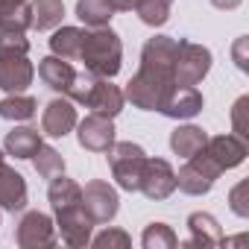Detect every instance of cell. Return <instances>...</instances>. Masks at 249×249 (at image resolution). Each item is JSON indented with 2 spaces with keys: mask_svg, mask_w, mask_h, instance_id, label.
Segmentation results:
<instances>
[{
  "mask_svg": "<svg viewBox=\"0 0 249 249\" xmlns=\"http://www.w3.org/2000/svg\"><path fill=\"white\" fill-rule=\"evenodd\" d=\"M173 85H176V79H173L170 62H153V59L141 56V68L129 79L123 97L141 111H159L161 103L167 100V94L173 91Z\"/></svg>",
  "mask_w": 249,
  "mask_h": 249,
  "instance_id": "6da1fadb",
  "label": "cell"
},
{
  "mask_svg": "<svg viewBox=\"0 0 249 249\" xmlns=\"http://www.w3.org/2000/svg\"><path fill=\"white\" fill-rule=\"evenodd\" d=\"M79 62L85 65L88 73L103 76V79H114L120 73L123 65V44L120 36L108 27H94L85 30L82 38V50H79Z\"/></svg>",
  "mask_w": 249,
  "mask_h": 249,
  "instance_id": "7a4b0ae2",
  "label": "cell"
},
{
  "mask_svg": "<svg viewBox=\"0 0 249 249\" xmlns=\"http://www.w3.org/2000/svg\"><path fill=\"white\" fill-rule=\"evenodd\" d=\"M65 97L79 103V106H85V108H91V114H103V117H111V120L123 111V103H126L123 91L111 79L94 76L88 71L73 76V85L68 88Z\"/></svg>",
  "mask_w": 249,
  "mask_h": 249,
  "instance_id": "3957f363",
  "label": "cell"
},
{
  "mask_svg": "<svg viewBox=\"0 0 249 249\" xmlns=\"http://www.w3.org/2000/svg\"><path fill=\"white\" fill-rule=\"evenodd\" d=\"M106 153H108V167H111V176H114L117 188L135 194L138 185H141L144 161H147L144 147L141 144H132V141H114Z\"/></svg>",
  "mask_w": 249,
  "mask_h": 249,
  "instance_id": "277c9868",
  "label": "cell"
},
{
  "mask_svg": "<svg viewBox=\"0 0 249 249\" xmlns=\"http://www.w3.org/2000/svg\"><path fill=\"white\" fill-rule=\"evenodd\" d=\"M220 167L205 156V150H199L196 156H191V159H185V164L179 167V173H176V188L182 191V194H188V196H202V194H208L211 188H214V182L220 179Z\"/></svg>",
  "mask_w": 249,
  "mask_h": 249,
  "instance_id": "5b68a950",
  "label": "cell"
},
{
  "mask_svg": "<svg viewBox=\"0 0 249 249\" xmlns=\"http://www.w3.org/2000/svg\"><path fill=\"white\" fill-rule=\"evenodd\" d=\"M208 71H211V50L188 38H179V53L173 62L176 85H199L208 76Z\"/></svg>",
  "mask_w": 249,
  "mask_h": 249,
  "instance_id": "8992f818",
  "label": "cell"
},
{
  "mask_svg": "<svg viewBox=\"0 0 249 249\" xmlns=\"http://www.w3.org/2000/svg\"><path fill=\"white\" fill-rule=\"evenodd\" d=\"M53 214H56V229H59L62 240H65L68 246L79 249V246H88V243H91V229H94V223H91V217H88L82 199H79V202H71V205H62V208H53Z\"/></svg>",
  "mask_w": 249,
  "mask_h": 249,
  "instance_id": "52a82bcc",
  "label": "cell"
},
{
  "mask_svg": "<svg viewBox=\"0 0 249 249\" xmlns=\"http://www.w3.org/2000/svg\"><path fill=\"white\" fill-rule=\"evenodd\" d=\"M82 205H85V211H88L94 226H106V223H111L117 217L120 196H117V191L108 182L94 179V182H88L82 188Z\"/></svg>",
  "mask_w": 249,
  "mask_h": 249,
  "instance_id": "ba28073f",
  "label": "cell"
},
{
  "mask_svg": "<svg viewBox=\"0 0 249 249\" xmlns=\"http://www.w3.org/2000/svg\"><path fill=\"white\" fill-rule=\"evenodd\" d=\"M138 191L147 196V199H167L173 191H176V170L167 159H150L144 161V170H141V185Z\"/></svg>",
  "mask_w": 249,
  "mask_h": 249,
  "instance_id": "9c48e42d",
  "label": "cell"
},
{
  "mask_svg": "<svg viewBox=\"0 0 249 249\" xmlns=\"http://www.w3.org/2000/svg\"><path fill=\"white\" fill-rule=\"evenodd\" d=\"M15 240L21 249H44L56 243V223L44 211H27L15 229Z\"/></svg>",
  "mask_w": 249,
  "mask_h": 249,
  "instance_id": "30bf717a",
  "label": "cell"
},
{
  "mask_svg": "<svg viewBox=\"0 0 249 249\" xmlns=\"http://www.w3.org/2000/svg\"><path fill=\"white\" fill-rule=\"evenodd\" d=\"M36 79V68L24 53H0V91L24 94Z\"/></svg>",
  "mask_w": 249,
  "mask_h": 249,
  "instance_id": "8fae6325",
  "label": "cell"
},
{
  "mask_svg": "<svg viewBox=\"0 0 249 249\" xmlns=\"http://www.w3.org/2000/svg\"><path fill=\"white\" fill-rule=\"evenodd\" d=\"M76 141L88 153H106L114 144V123L103 114H88L85 120H76Z\"/></svg>",
  "mask_w": 249,
  "mask_h": 249,
  "instance_id": "7c38bea8",
  "label": "cell"
},
{
  "mask_svg": "<svg viewBox=\"0 0 249 249\" xmlns=\"http://www.w3.org/2000/svg\"><path fill=\"white\" fill-rule=\"evenodd\" d=\"M76 108H73V100L68 97H56L44 106V114H41V135L47 138H65L73 126H76Z\"/></svg>",
  "mask_w": 249,
  "mask_h": 249,
  "instance_id": "4fadbf2b",
  "label": "cell"
},
{
  "mask_svg": "<svg viewBox=\"0 0 249 249\" xmlns=\"http://www.w3.org/2000/svg\"><path fill=\"white\" fill-rule=\"evenodd\" d=\"M202 150L220 170H231L246 161V141L240 135H214L205 141Z\"/></svg>",
  "mask_w": 249,
  "mask_h": 249,
  "instance_id": "5bb4252c",
  "label": "cell"
},
{
  "mask_svg": "<svg viewBox=\"0 0 249 249\" xmlns=\"http://www.w3.org/2000/svg\"><path fill=\"white\" fill-rule=\"evenodd\" d=\"M159 111L170 120H191L202 111V94L194 85H173V91L167 94Z\"/></svg>",
  "mask_w": 249,
  "mask_h": 249,
  "instance_id": "9a60e30c",
  "label": "cell"
},
{
  "mask_svg": "<svg viewBox=\"0 0 249 249\" xmlns=\"http://www.w3.org/2000/svg\"><path fill=\"white\" fill-rule=\"evenodd\" d=\"M27 179L9 167L6 161L0 164V211H24L27 208Z\"/></svg>",
  "mask_w": 249,
  "mask_h": 249,
  "instance_id": "2e32d148",
  "label": "cell"
},
{
  "mask_svg": "<svg viewBox=\"0 0 249 249\" xmlns=\"http://www.w3.org/2000/svg\"><path fill=\"white\" fill-rule=\"evenodd\" d=\"M38 76H41V82L50 88V91H56V94H68V88L73 85V76H76V71H73V65L68 62V59H59V56H44L41 62H38Z\"/></svg>",
  "mask_w": 249,
  "mask_h": 249,
  "instance_id": "e0dca14e",
  "label": "cell"
},
{
  "mask_svg": "<svg viewBox=\"0 0 249 249\" xmlns=\"http://www.w3.org/2000/svg\"><path fill=\"white\" fill-rule=\"evenodd\" d=\"M188 229H191V240H185V246H220L223 243V229L217 217L208 211H194L188 217Z\"/></svg>",
  "mask_w": 249,
  "mask_h": 249,
  "instance_id": "ac0fdd59",
  "label": "cell"
},
{
  "mask_svg": "<svg viewBox=\"0 0 249 249\" xmlns=\"http://www.w3.org/2000/svg\"><path fill=\"white\" fill-rule=\"evenodd\" d=\"M65 18V3L62 0H33L30 3V30L47 33L56 30Z\"/></svg>",
  "mask_w": 249,
  "mask_h": 249,
  "instance_id": "d6986e66",
  "label": "cell"
},
{
  "mask_svg": "<svg viewBox=\"0 0 249 249\" xmlns=\"http://www.w3.org/2000/svg\"><path fill=\"white\" fill-rule=\"evenodd\" d=\"M41 132L33 129V126H18L12 132H6V141H3V150L15 159H33L36 150L41 147Z\"/></svg>",
  "mask_w": 249,
  "mask_h": 249,
  "instance_id": "ffe728a7",
  "label": "cell"
},
{
  "mask_svg": "<svg viewBox=\"0 0 249 249\" xmlns=\"http://www.w3.org/2000/svg\"><path fill=\"white\" fill-rule=\"evenodd\" d=\"M205 141H208V135H205V129H199V126H176L173 132H170V150L176 153V156H182V159H191V156H196L202 147H205Z\"/></svg>",
  "mask_w": 249,
  "mask_h": 249,
  "instance_id": "44dd1931",
  "label": "cell"
},
{
  "mask_svg": "<svg viewBox=\"0 0 249 249\" xmlns=\"http://www.w3.org/2000/svg\"><path fill=\"white\" fill-rule=\"evenodd\" d=\"M82 38H85V30H79V27H62L50 38V53L59 56V59H68V62L71 59H79Z\"/></svg>",
  "mask_w": 249,
  "mask_h": 249,
  "instance_id": "7402d4cb",
  "label": "cell"
},
{
  "mask_svg": "<svg viewBox=\"0 0 249 249\" xmlns=\"http://www.w3.org/2000/svg\"><path fill=\"white\" fill-rule=\"evenodd\" d=\"M76 18L85 27H108V21L114 18V6L111 0H76Z\"/></svg>",
  "mask_w": 249,
  "mask_h": 249,
  "instance_id": "603a6c76",
  "label": "cell"
},
{
  "mask_svg": "<svg viewBox=\"0 0 249 249\" xmlns=\"http://www.w3.org/2000/svg\"><path fill=\"white\" fill-rule=\"evenodd\" d=\"M38 111V100L27 94H9L0 100V120H33Z\"/></svg>",
  "mask_w": 249,
  "mask_h": 249,
  "instance_id": "cb8c5ba5",
  "label": "cell"
},
{
  "mask_svg": "<svg viewBox=\"0 0 249 249\" xmlns=\"http://www.w3.org/2000/svg\"><path fill=\"white\" fill-rule=\"evenodd\" d=\"M170 3H173V0H138L132 12L147 27H164L170 21Z\"/></svg>",
  "mask_w": 249,
  "mask_h": 249,
  "instance_id": "d4e9b609",
  "label": "cell"
},
{
  "mask_svg": "<svg viewBox=\"0 0 249 249\" xmlns=\"http://www.w3.org/2000/svg\"><path fill=\"white\" fill-rule=\"evenodd\" d=\"M33 167H36V173H38L41 179H53V176L65 173V159L59 156V150L41 144V147L36 150V156H33Z\"/></svg>",
  "mask_w": 249,
  "mask_h": 249,
  "instance_id": "484cf974",
  "label": "cell"
},
{
  "mask_svg": "<svg viewBox=\"0 0 249 249\" xmlns=\"http://www.w3.org/2000/svg\"><path fill=\"white\" fill-rule=\"evenodd\" d=\"M141 243H144V249H173V246H179V237L167 223H150L141 234Z\"/></svg>",
  "mask_w": 249,
  "mask_h": 249,
  "instance_id": "4316f807",
  "label": "cell"
},
{
  "mask_svg": "<svg viewBox=\"0 0 249 249\" xmlns=\"http://www.w3.org/2000/svg\"><path fill=\"white\" fill-rule=\"evenodd\" d=\"M0 53H30V38L27 30L21 27H9V24H0Z\"/></svg>",
  "mask_w": 249,
  "mask_h": 249,
  "instance_id": "83f0119b",
  "label": "cell"
},
{
  "mask_svg": "<svg viewBox=\"0 0 249 249\" xmlns=\"http://www.w3.org/2000/svg\"><path fill=\"white\" fill-rule=\"evenodd\" d=\"M91 243L94 246H120V249H129V243H132V237L123 231V229H106V231H100L97 237H91Z\"/></svg>",
  "mask_w": 249,
  "mask_h": 249,
  "instance_id": "f1b7e54d",
  "label": "cell"
},
{
  "mask_svg": "<svg viewBox=\"0 0 249 249\" xmlns=\"http://www.w3.org/2000/svg\"><path fill=\"white\" fill-rule=\"evenodd\" d=\"M249 191V185L246 182H240L234 191H231V211L237 214V217H249V205L243 202V194Z\"/></svg>",
  "mask_w": 249,
  "mask_h": 249,
  "instance_id": "f546056e",
  "label": "cell"
},
{
  "mask_svg": "<svg viewBox=\"0 0 249 249\" xmlns=\"http://www.w3.org/2000/svg\"><path fill=\"white\" fill-rule=\"evenodd\" d=\"M243 3V0H211V6H217V9H223V12H231V9H237Z\"/></svg>",
  "mask_w": 249,
  "mask_h": 249,
  "instance_id": "4dcf8cb0",
  "label": "cell"
},
{
  "mask_svg": "<svg viewBox=\"0 0 249 249\" xmlns=\"http://www.w3.org/2000/svg\"><path fill=\"white\" fill-rule=\"evenodd\" d=\"M135 3H138V0H111L114 12H132V9H135Z\"/></svg>",
  "mask_w": 249,
  "mask_h": 249,
  "instance_id": "1f68e13d",
  "label": "cell"
},
{
  "mask_svg": "<svg viewBox=\"0 0 249 249\" xmlns=\"http://www.w3.org/2000/svg\"><path fill=\"white\" fill-rule=\"evenodd\" d=\"M0 164H3V153H0Z\"/></svg>",
  "mask_w": 249,
  "mask_h": 249,
  "instance_id": "d6a6232c",
  "label": "cell"
}]
</instances>
